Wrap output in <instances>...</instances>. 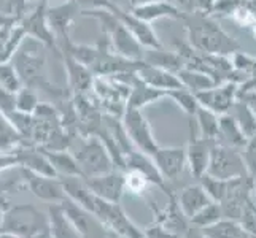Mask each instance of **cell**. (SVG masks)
Instances as JSON below:
<instances>
[{
    "instance_id": "obj_1",
    "label": "cell",
    "mask_w": 256,
    "mask_h": 238,
    "mask_svg": "<svg viewBox=\"0 0 256 238\" xmlns=\"http://www.w3.org/2000/svg\"><path fill=\"white\" fill-rule=\"evenodd\" d=\"M183 22L188 32V43L198 51L220 56H232L244 51L240 43L228 35L214 16L198 11L184 13Z\"/></svg>"
},
{
    "instance_id": "obj_2",
    "label": "cell",
    "mask_w": 256,
    "mask_h": 238,
    "mask_svg": "<svg viewBox=\"0 0 256 238\" xmlns=\"http://www.w3.org/2000/svg\"><path fill=\"white\" fill-rule=\"evenodd\" d=\"M43 46V45H40ZM40 46H28L18 49L13 57V64L21 76V81L26 87L30 89H43L52 97H60L62 91L58 89L54 84L50 83L45 73V52Z\"/></svg>"
},
{
    "instance_id": "obj_3",
    "label": "cell",
    "mask_w": 256,
    "mask_h": 238,
    "mask_svg": "<svg viewBox=\"0 0 256 238\" xmlns=\"http://www.w3.org/2000/svg\"><path fill=\"white\" fill-rule=\"evenodd\" d=\"M0 227L2 232H10L21 238H46L51 229L46 218L30 205H20L6 211Z\"/></svg>"
},
{
    "instance_id": "obj_4",
    "label": "cell",
    "mask_w": 256,
    "mask_h": 238,
    "mask_svg": "<svg viewBox=\"0 0 256 238\" xmlns=\"http://www.w3.org/2000/svg\"><path fill=\"white\" fill-rule=\"evenodd\" d=\"M74 156L78 161L84 178H92V176H99L116 169L107 146L97 135L86 137Z\"/></svg>"
},
{
    "instance_id": "obj_5",
    "label": "cell",
    "mask_w": 256,
    "mask_h": 238,
    "mask_svg": "<svg viewBox=\"0 0 256 238\" xmlns=\"http://www.w3.org/2000/svg\"><path fill=\"white\" fill-rule=\"evenodd\" d=\"M206 173L218 180H234L250 176L248 170H246L244 153H240L237 148L218 142H215L214 148H212L210 162Z\"/></svg>"
},
{
    "instance_id": "obj_6",
    "label": "cell",
    "mask_w": 256,
    "mask_h": 238,
    "mask_svg": "<svg viewBox=\"0 0 256 238\" xmlns=\"http://www.w3.org/2000/svg\"><path fill=\"white\" fill-rule=\"evenodd\" d=\"M46 8H48V2L40 0V3L34 8V11L22 16L20 24L22 25L26 35H28V38L42 43L43 46L48 48V49H52L60 57L58 37H56V33L52 32L51 25L48 22Z\"/></svg>"
},
{
    "instance_id": "obj_7",
    "label": "cell",
    "mask_w": 256,
    "mask_h": 238,
    "mask_svg": "<svg viewBox=\"0 0 256 238\" xmlns=\"http://www.w3.org/2000/svg\"><path fill=\"white\" fill-rule=\"evenodd\" d=\"M122 124H124L128 130L130 142L134 143L137 149L150 156H153L158 151L160 145L156 143L154 135L152 132V126H150V122L145 118L142 110L126 107L124 113H122Z\"/></svg>"
},
{
    "instance_id": "obj_8",
    "label": "cell",
    "mask_w": 256,
    "mask_h": 238,
    "mask_svg": "<svg viewBox=\"0 0 256 238\" xmlns=\"http://www.w3.org/2000/svg\"><path fill=\"white\" fill-rule=\"evenodd\" d=\"M237 92H239V83L226 81L216 84L206 91L196 94L199 105L212 110L216 114H226L232 108L234 102L237 100Z\"/></svg>"
},
{
    "instance_id": "obj_9",
    "label": "cell",
    "mask_w": 256,
    "mask_h": 238,
    "mask_svg": "<svg viewBox=\"0 0 256 238\" xmlns=\"http://www.w3.org/2000/svg\"><path fill=\"white\" fill-rule=\"evenodd\" d=\"M104 35L108 37L110 46L116 54L132 59V60H144L145 48L142 46V43L130 33V30L126 25L120 21V17Z\"/></svg>"
},
{
    "instance_id": "obj_10",
    "label": "cell",
    "mask_w": 256,
    "mask_h": 238,
    "mask_svg": "<svg viewBox=\"0 0 256 238\" xmlns=\"http://www.w3.org/2000/svg\"><path fill=\"white\" fill-rule=\"evenodd\" d=\"M84 181L97 197L112 202V204H118L126 191L124 172L118 169L99 176H92V178H84Z\"/></svg>"
},
{
    "instance_id": "obj_11",
    "label": "cell",
    "mask_w": 256,
    "mask_h": 238,
    "mask_svg": "<svg viewBox=\"0 0 256 238\" xmlns=\"http://www.w3.org/2000/svg\"><path fill=\"white\" fill-rule=\"evenodd\" d=\"M191 134H190V142L186 146V156H188V165L191 169V173L194 178H200L202 175L207 172V167L210 162V154L212 148L215 145V140H210L202 137L200 134L198 135L196 130L192 127V121H190Z\"/></svg>"
},
{
    "instance_id": "obj_12",
    "label": "cell",
    "mask_w": 256,
    "mask_h": 238,
    "mask_svg": "<svg viewBox=\"0 0 256 238\" xmlns=\"http://www.w3.org/2000/svg\"><path fill=\"white\" fill-rule=\"evenodd\" d=\"M107 10L113 11L114 14L120 17V21L126 25V27L130 30V33L134 35V37L140 43H142L144 48H153V49L164 48L162 43L160 41V38H158V35L152 29V25H150L148 22H145V21H142V19H138V17L132 11L122 10V8L116 6L113 2H112V5L107 8Z\"/></svg>"
},
{
    "instance_id": "obj_13",
    "label": "cell",
    "mask_w": 256,
    "mask_h": 238,
    "mask_svg": "<svg viewBox=\"0 0 256 238\" xmlns=\"http://www.w3.org/2000/svg\"><path fill=\"white\" fill-rule=\"evenodd\" d=\"M153 159L166 181L176 180L188 165L186 146H170V148L160 146L158 151L153 154Z\"/></svg>"
},
{
    "instance_id": "obj_14",
    "label": "cell",
    "mask_w": 256,
    "mask_h": 238,
    "mask_svg": "<svg viewBox=\"0 0 256 238\" xmlns=\"http://www.w3.org/2000/svg\"><path fill=\"white\" fill-rule=\"evenodd\" d=\"M82 14V6L75 0H66L64 3L46 8V17L52 32L56 33L58 40L67 38L70 33V27L74 25L75 19Z\"/></svg>"
},
{
    "instance_id": "obj_15",
    "label": "cell",
    "mask_w": 256,
    "mask_h": 238,
    "mask_svg": "<svg viewBox=\"0 0 256 238\" xmlns=\"http://www.w3.org/2000/svg\"><path fill=\"white\" fill-rule=\"evenodd\" d=\"M21 173L26 180V184H28L29 189L32 191V194L37 196L38 199L46 200V202H62L67 197L62 181L51 178V176L38 175L28 169H22Z\"/></svg>"
},
{
    "instance_id": "obj_16",
    "label": "cell",
    "mask_w": 256,
    "mask_h": 238,
    "mask_svg": "<svg viewBox=\"0 0 256 238\" xmlns=\"http://www.w3.org/2000/svg\"><path fill=\"white\" fill-rule=\"evenodd\" d=\"M126 170H136L138 173H142L150 181V184H154V186L162 189L167 196H172L174 194L170 192V188L166 184L164 176L161 175L160 169H158L153 156L140 151V149H134V151L126 156Z\"/></svg>"
},
{
    "instance_id": "obj_17",
    "label": "cell",
    "mask_w": 256,
    "mask_h": 238,
    "mask_svg": "<svg viewBox=\"0 0 256 238\" xmlns=\"http://www.w3.org/2000/svg\"><path fill=\"white\" fill-rule=\"evenodd\" d=\"M64 60V68L67 73V83H68V89L72 92V95L76 94H86L90 89H92L94 86V79L96 75L92 73V70L82 64L80 60H76L67 52L60 54Z\"/></svg>"
},
{
    "instance_id": "obj_18",
    "label": "cell",
    "mask_w": 256,
    "mask_h": 238,
    "mask_svg": "<svg viewBox=\"0 0 256 238\" xmlns=\"http://www.w3.org/2000/svg\"><path fill=\"white\" fill-rule=\"evenodd\" d=\"M130 11L138 19H142L148 24H152L158 19H162V17H169V19H175V21H183L184 17V11L176 3H174L172 0H154V2L132 6Z\"/></svg>"
},
{
    "instance_id": "obj_19",
    "label": "cell",
    "mask_w": 256,
    "mask_h": 238,
    "mask_svg": "<svg viewBox=\"0 0 256 238\" xmlns=\"http://www.w3.org/2000/svg\"><path fill=\"white\" fill-rule=\"evenodd\" d=\"M13 151L16 153L18 159H20V167L28 169L30 172H35L38 175L51 176V178H58V173L54 167L50 162L46 154L43 153L42 148H32V146H16Z\"/></svg>"
},
{
    "instance_id": "obj_20",
    "label": "cell",
    "mask_w": 256,
    "mask_h": 238,
    "mask_svg": "<svg viewBox=\"0 0 256 238\" xmlns=\"http://www.w3.org/2000/svg\"><path fill=\"white\" fill-rule=\"evenodd\" d=\"M176 202L183 211V215L186 216L188 219H191L196 213L207 207L208 204H212V197L208 196V192L204 189L200 183L198 184H191V186L183 188L178 196H176Z\"/></svg>"
},
{
    "instance_id": "obj_21",
    "label": "cell",
    "mask_w": 256,
    "mask_h": 238,
    "mask_svg": "<svg viewBox=\"0 0 256 238\" xmlns=\"http://www.w3.org/2000/svg\"><path fill=\"white\" fill-rule=\"evenodd\" d=\"M137 75L144 83H146L148 86H152L154 89H160V91H170V89L183 87L176 73L169 72V70L161 68V67H156V65H150L146 62L138 70Z\"/></svg>"
},
{
    "instance_id": "obj_22",
    "label": "cell",
    "mask_w": 256,
    "mask_h": 238,
    "mask_svg": "<svg viewBox=\"0 0 256 238\" xmlns=\"http://www.w3.org/2000/svg\"><path fill=\"white\" fill-rule=\"evenodd\" d=\"M218 143L232 146L237 149H244L248 143V138L245 137L242 129L232 118V114H220V132H218Z\"/></svg>"
},
{
    "instance_id": "obj_23",
    "label": "cell",
    "mask_w": 256,
    "mask_h": 238,
    "mask_svg": "<svg viewBox=\"0 0 256 238\" xmlns=\"http://www.w3.org/2000/svg\"><path fill=\"white\" fill-rule=\"evenodd\" d=\"M144 62H146L150 65L166 68L174 73H178L183 67H186V62H184V59L178 54V52L167 51L164 48H160V49L145 48Z\"/></svg>"
},
{
    "instance_id": "obj_24",
    "label": "cell",
    "mask_w": 256,
    "mask_h": 238,
    "mask_svg": "<svg viewBox=\"0 0 256 238\" xmlns=\"http://www.w3.org/2000/svg\"><path fill=\"white\" fill-rule=\"evenodd\" d=\"M28 37L22 29V25L18 22L13 27L0 32V64L12 62L18 49L24 43V38Z\"/></svg>"
},
{
    "instance_id": "obj_25",
    "label": "cell",
    "mask_w": 256,
    "mask_h": 238,
    "mask_svg": "<svg viewBox=\"0 0 256 238\" xmlns=\"http://www.w3.org/2000/svg\"><path fill=\"white\" fill-rule=\"evenodd\" d=\"M60 207H62L66 216L68 218V221L74 224V227L80 232V235L83 238H88L91 235L92 221L90 218V215H91L90 211L84 210L82 205H78L76 202H74L68 197H66L62 202H60Z\"/></svg>"
},
{
    "instance_id": "obj_26",
    "label": "cell",
    "mask_w": 256,
    "mask_h": 238,
    "mask_svg": "<svg viewBox=\"0 0 256 238\" xmlns=\"http://www.w3.org/2000/svg\"><path fill=\"white\" fill-rule=\"evenodd\" d=\"M176 76L180 78L183 87H186V89H190L194 94L216 86V81L208 73L200 72V70L192 68V67H183L180 72L176 73Z\"/></svg>"
},
{
    "instance_id": "obj_27",
    "label": "cell",
    "mask_w": 256,
    "mask_h": 238,
    "mask_svg": "<svg viewBox=\"0 0 256 238\" xmlns=\"http://www.w3.org/2000/svg\"><path fill=\"white\" fill-rule=\"evenodd\" d=\"M50 227L54 238H83L68 221L60 205H52L50 208Z\"/></svg>"
},
{
    "instance_id": "obj_28",
    "label": "cell",
    "mask_w": 256,
    "mask_h": 238,
    "mask_svg": "<svg viewBox=\"0 0 256 238\" xmlns=\"http://www.w3.org/2000/svg\"><path fill=\"white\" fill-rule=\"evenodd\" d=\"M43 153L46 154L50 162L54 167L58 176L64 175V176H82V178H84L74 154H70L67 151H48V149H43Z\"/></svg>"
},
{
    "instance_id": "obj_29",
    "label": "cell",
    "mask_w": 256,
    "mask_h": 238,
    "mask_svg": "<svg viewBox=\"0 0 256 238\" xmlns=\"http://www.w3.org/2000/svg\"><path fill=\"white\" fill-rule=\"evenodd\" d=\"M229 114H232V118L237 121V124H239L246 138L250 140L256 137V114L248 103L237 99L232 105V108L229 110Z\"/></svg>"
},
{
    "instance_id": "obj_30",
    "label": "cell",
    "mask_w": 256,
    "mask_h": 238,
    "mask_svg": "<svg viewBox=\"0 0 256 238\" xmlns=\"http://www.w3.org/2000/svg\"><path fill=\"white\" fill-rule=\"evenodd\" d=\"M200 232L207 238H244L246 237L240 223L232 221V219H228V218H223L222 221L200 229Z\"/></svg>"
},
{
    "instance_id": "obj_31",
    "label": "cell",
    "mask_w": 256,
    "mask_h": 238,
    "mask_svg": "<svg viewBox=\"0 0 256 238\" xmlns=\"http://www.w3.org/2000/svg\"><path fill=\"white\" fill-rule=\"evenodd\" d=\"M194 119H196V126L199 127L200 135L216 142L218 132H220V114L199 105Z\"/></svg>"
},
{
    "instance_id": "obj_32",
    "label": "cell",
    "mask_w": 256,
    "mask_h": 238,
    "mask_svg": "<svg viewBox=\"0 0 256 238\" xmlns=\"http://www.w3.org/2000/svg\"><path fill=\"white\" fill-rule=\"evenodd\" d=\"M22 137L12 124L10 118L0 111V151H12L22 143Z\"/></svg>"
},
{
    "instance_id": "obj_33",
    "label": "cell",
    "mask_w": 256,
    "mask_h": 238,
    "mask_svg": "<svg viewBox=\"0 0 256 238\" xmlns=\"http://www.w3.org/2000/svg\"><path fill=\"white\" fill-rule=\"evenodd\" d=\"M166 97H169L170 100H174L184 113L188 114L190 118L196 116L199 102L196 99V94L191 92L190 89H186V87H178V89L166 91Z\"/></svg>"
},
{
    "instance_id": "obj_34",
    "label": "cell",
    "mask_w": 256,
    "mask_h": 238,
    "mask_svg": "<svg viewBox=\"0 0 256 238\" xmlns=\"http://www.w3.org/2000/svg\"><path fill=\"white\" fill-rule=\"evenodd\" d=\"M223 218H224V215H223L222 204H218V202H212V204H208L207 207L202 208L199 213L194 215L190 219V223L198 229H204V227H208L212 224L222 221Z\"/></svg>"
},
{
    "instance_id": "obj_35",
    "label": "cell",
    "mask_w": 256,
    "mask_h": 238,
    "mask_svg": "<svg viewBox=\"0 0 256 238\" xmlns=\"http://www.w3.org/2000/svg\"><path fill=\"white\" fill-rule=\"evenodd\" d=\"M0 86H2L4 89L14 92V94L24 87V84L21 81V76L18 73V70L13 62L0 64Z\"/></svg>"
},
{
    "instance_id": "obj_36",
    "label": "cell",
    "mask_w": 256,
    "mask_h": 238,
    "mask_svg": "<svg viewBox=\"0 0 256 238\" xmlns=\"http://www.w3.org/2000/svg\"><path fill=\"white\" fill-rule=\"evenodd\" d=\"M199 183L204 186V189L208 192V196L212 197L214 202H222L226 197V192L229 188V180H218L210 176L208 173H204L199 178Z\"/></svg>"
},
{
    "instance_id": "obj_37",
    "label": "cell",
    "mask_w": 256,
    "mask_h": 238,
    "mask_svg": "<svg viewBox=\"0 0 256 238\" xmlns=\"http://www.w3.org/2000/svg\"><path fill=\"white\" fill-rule=\"evenodd\" d=\"M38 105L40 102H38V95L35 92V89L24 86L21 91L16 92V110L18 111L34 114Z\"/></svg>"
},
{
    "instance_id": "obj_38",
    "label": "cell",
    "mask_w": 256,
    "mask_h": 238,
    "mask_svg": "<svg viewBox=\"0 0 256 238\" xmlns=\"http://www.w3.org/2000/svg\"><path fill=\"white\" fill-rule=\"evenodd\" d=\"M12 124L16 127V130L20 132L22 138H30L32 140V134H34V122L35 118L34 114H28V113H21L14 110L12 114H8Z\"/></svg>"
},
{
    "instance_id": "obj_39",
    "label": "cell",
    "mask_w": 256,
    "mask_h": 238,
    "mask_svg": "<svg viewBox=\"0 0 256 238\" xmlns=\"http://www.w3.org/2000/svg\"><path fill=\"white\" fill-rule=\"evenodd\" d=\"M124 180H126V191H129L132 194H142L150 184V181L145 178V176L136 170H126Z\"/></svg>"
},
{
    "instance_id": "obj_40",
    "label": "cell",
    "mask_w": 256,
    "mask_h": 238,
    "mask_svg": "<svg viewBox=\"0 0 256 238\" xmlns=\"http://www.w3.org/2000/svg\"><path fill=\"white\" fill-rule=\"evenodd\" d=\"M244 159H245L246 170H248L250 178L256 181V137L250 138L246 146L244 148Z\"/></svg>"
},
{
    "instance_id": "obj_41",
    "label": "cell",
    "mask_w": 256,
    "mask_h": 238,
    "mask_svg": "<svg viewBox=\"0 0 256 238\" xmlns=\"http://www.w3.org/2000/svg\"><path fill=\"white\" fill-rule=\"evenodd\" d=\"M144 232H145L146 238H180V235L167 231V229L158 221H154L153 224H150L148 227H145Z\"/></svg>"
},
{
    "instance_id": "obj_42",
    "label": "cell",
    "mask_w": 256,
    "mask_h": 238,
    "mask_svg": "<svg viewBox=\"0 0 256 238\" xmlns=\"http://www.w3.org/2000/svg\"><path fill=\"white\" fill-rule=\"evenodd\" d=\"M16 110V94L4 89L0 86V111L5 113L6 116Z\"/></svg>"
},
{
    "instance_id": "obj_43",
    "label": "cell",
    "mask_w": 256,
    "mask_h": 238,
    "mask_svg": "<svg viewBox=\"0 0 256 238\" xmlns=\"http://www.w3.org/2000/svg\"><path fill=\"white\" fill-rule=\"evenodd\" d=\"M30 0H8V13L20 16L22 19V16L26 14V8Z\"/></svg>"
},
{
    "instance_id": "obj_44",
    "label": "cell",
    "mask_w": 256,
    "mask_h": 238,
    "mask_svg": "<svg viewBox=\"0 0 256 238\" xmlns=\"http://www.w3.org/2000/svg\"><path fill=\"white\" fill-rule=\"evenodd\" d=\"M82 10H94V8H108L112 0H75Z\"/></svg>"
},
{
    "instance_id": "obj_45",
    "label": "cell",
    "mask_w": 256,
    "mask_h": 238,
    "mask_svg": "<svg viewBox=\"0 0 256 238\" xmlns=\"http://www.w3.org/2000/svg\"><path fill=\"white\" fill-rule=\"evenodd\" d=\"M20 21H21V17L16 16V14H12L8 11L6 13H0V32L13 27V25L18 24Z\"/></svg>"
},
{
    "instance_id": "obj_46",
    "label": "cell",
    "mask_w": 256,
    "mask_h": 238,
    "mask_svg": "<svg viewBox=\"0 0 256 238\" xmlns=\"http://www.w3.org/2000/svg\"><path fill=\"white\" fill-rule=\"evenodd\" d=\"M20 181H24L22 173H21V178H18V180H2V178H0V194H2L4 191H12V189H21V188H24L26 184H21Z\"/></svg>"
},
{
    "instance_id": "obj_47",
    "label": "cell",
    "mask_w": 256,
    "mask_h": 238,
    "mask_svg": "<svg viewBox=\"0 0 256 238\" xmlns=\"http://www.w3.org/2000/svg\"><path fill=\"white\" fill-rule=\"evenodd\" d=\"M112 2H113L114 5H116V6L122 8V10H129V11H130V8H132L130 0H112Z\"/></svg>"
},
{
    "instance_id": "obj_48",
    "label": "cell",
    "mask_w": 256,
    "mask_h": 238,
    "mask_svg": "<svg viewBox=\"0 0 256 238\" xmlns=\"http://www.w3.org/2000/svg\"><path fill=\"white\" fill-rule=\"evenodd\" d=\"M174 2H176V5H178L184 13L190 11V0H174Z\"/></svg>"
},
{
    "instance_id": "obj_49",
    "label": "cell",
    "mask_w": 256,
    "mask_h": 238,
    "mask_svg": "<svg viewBox=\"0 0 256 238\" xmlns=\"http://www.w3.org/2000/svg\"><path fill=\"white\" fill-rule=\"evenodd\" d=\"M2 204H5V199L4 197H0V226H2V221H4V216H5V208H4V205Z\"/></svg>"
},
{
    "instance_id": "obj_50",
    "label": "cell",
    "mask_w": 256,
    "mask_h": 238,
    "mask_svg": "<svg viewBox=\"0 0 256 238\" xmlns=\"http://www.w3.org/2000/svg\"><path fill=\"white\" fill-rule=\"evenodd\" d=\"M148 2H154V0H130V5L132 6H137V5L148 3ZM172 2H174V0H172Z\"/></svg>"
},
{
    "instance_id": "obj_51",
    "label": "cell",
    "mask_w": 256,
    "mask_h": 238,
    "mask_svg": "<svg viewBox=\"0 0 256 238\" xmlns=\"http://www.w3.org/2000/svg\"><path fill=\"white\" fill-rule=\"evenodd\" d=\"M0 238H21V237H18L14 234H10V232H2V234H0Z\"/></svg>"
},
{
    "instance_id": "obj_52",
    "label": "cell",
    "mask_w": 256,
    "mask_h": 238,
    "mask_svg": "<svg viewBox=\"0 0 256 238\" xmlns=\"http://www.w3.org/2000/svg\"><path fill=\"white\" fill-rule=\"evenodd\" d=\"M250 207H252V210L254 211V215H256V204H254L253 200H250Z\"/></svg>"
},
{
    "instance_id": "obj_53",
    "label": "cell",
    "mask_w": 256,
    "mask_h": 238,
    "mask_svg": "<svg viewBox=\"0 0 256 238\" xmlns=\"http://www.w3.org/2000/svg\"><path fill=\"white\" fill-rule=\"evenodd\" d=\"M252 194H254V196H256V181H254V184H253V191H252Z\"/></svg>"
},
{
    "instance_id": "obj_54",
    "label": "cell",
    "mask_w": 256,
    "mask_h": 238,
    "mask_svg": "<svg viewBox=\"0 0 256 238\" xmlns=\"http://www.w3.org/2000/svg\"><path fill=\"white\" fill-rule=\"evenodd\" d=\"M248 238H256V235H254V237H248Z\"/></svg>"
},
{
    "instance_id": "obj_55",
    "label": "cell",
    "mask_w": 256,
    "mask_h": 238,
    "mask_svg": "<svg viewBox=\"0 0 256 238\" xmlns=\"http://www.w3.org/2000/svg\"><path fill=\"white\" fill-rule=\"evenodd\" d=\"M45 2H48V3H50V0H45Z\"/></svg>"
}]
</instances>
